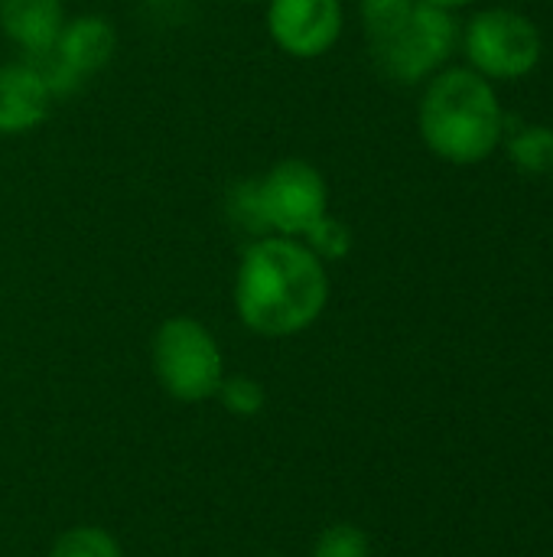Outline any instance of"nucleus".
I'll return each instance as SVG.
<instances>
[{
    "label": "nucleus",
    "mask_w": 553,
    "mask_h": 557,
    "mask_svg": "<svg viewBox=\"0 0 553 557\" xmlns=\"http://www.w3.org/2000/svg\"><path fill=\"white\" fill-rule=\"evenodd\" d=\"M329 304L326 264L287 235L254 238L235 271L238 320L267 339L306 333Z\"/></svg>",
    "instance_id": "1"
},
{
    "label": "nucleus",
    "mask_w": 553,
    "mask_h": 557,
    "mask_svg": "<svg viewBox=\"0 0 553 557\" xmlns=\"http://www.w3.org/2000/svg\"><path fill=\"white\" fill-rule=\"evenodd\" d=\"M417 127L433 157L453 166H476L499 150L505 111L492 82L476 69H440L424 88Z\"/></svg>",
    "instance_id": "2"
},
{
    "label": "nucleus",
    "mask_w": 553,
    "mask_h": 557,
    "mask_svg": "<svg viewBox=\"0 0 553 557\" xmlns=\"http://www.w3.org/2000/svg\"><path fill=\"white\" fill-rule=\"evenodd\" d=\"M150 362L163 392L183 405H199L215 398L225 379V359L218 339L196 317L163 320L150 343Z\"/></svg>",
    "instance_id": "3"
},
{
    "label": "nucleus",
    "mask_w": 553,
    "mask_h": 557,
    "mask_svg": "<svg viewBox=\"0 0 553 557\" xmlns=\"http://www.w3.org/2000/svg\"><path fill=\"white\" fill-rule=\"evenodd\" d=\"M463 49L469 69L489 82H515L538 69L544 36L538 23L512 7H489L466 23Z\"/></svg>",
    "instance_id": "4"
},
{
    "label": "nucleus",
    "mask_w": 553,
    "mask_h": 557,
    "mask_svg": "<svg viewBox=\"0 0 553 557\" xmlns=\"http://www.w3.org/2000/svg\"><path fill=\"white\" fill-rule=\"evenodd\" d=\"M456 42L460 26L453 13L417 0L411 16L394 33L372 42V59L385 78L398 85H417L424 78H433L447 65Z\"/></svg>",
    "instance_id": "5"
},
{
    "label": "nucleus",
    "mask_w": 553,
    "mask_h": 557,
    "mask_svg": "<svg viewBox=\"0 0 553 557\" xmlns=\"http://www.w3.org/2000/svg\"><path fill=\"white\" fill-rule=\"evenodd\" d=\"M257 193L271 235L303 238L329 212V186L303 157L277 160L264 176H257Z\"/></svg>",
    "instance_id": "6"
},
{
    "label": "nucleus",
    "mask_w": 553,
    "mask_h": 557,
    "mask_svg": "<svg viewBox=\"0 0 553 557\" xmlns=\"http://www.w3.org/2000/svg\"><path fill=\"white\" fill-rule=\"evenodd\" d=\"M345 26L342 0H271L267 33L280 52L293 59H319L339 39Z\"/></svg>",
    "instance_id": "7"
},
{
    "label": "nucleus",
    "mask_w": 553,
    "mask_h": 557,
    "mask_svg": "<svg viewBox=\"0 0 553 557\" xmlns=\"http://www.w3.org/2000/svg\"><path fill=\"white\" fill-rule=\"evenodd\" d=\"M114 49H117V36H114L111 20L95 16V13L65 20L55 46L49 49L52 69H42L52 95L55 91H68L78 82L98 75L111 62Z\"/></svg>",
    "instance_id": "8"
},
{
    "label": "nucleus",
    "mask_w": 553,
    "mask_h": 557,
    "mask_svg": "<svg viewBox=\"0 0 553 557\" xmlns=\"http://www.w3.org/2000/svg\"><path fill=\"white\" fill-rule=\"evenodd\" d=\"M52 88L39 65L3 62L0 65V137H16L39 127L49 117Z\"/></svg>",
    "instance_id": "9"
},
{
    "label": "nucleus",
    "mask_w": 553,
    "mask_h": 557,
    "mask_svg": "<svg viewBox=\"0 0 553 557\" xmlns=\"http://www.w3.org/2000/svg\"><path fill=\"white\" fill-rule=\"evenodd\" d=\"M62 26V0H0V33L29 55H49Z\"/></svg>",
    "instance_id": "10"
},
{
    "label": "nucleus",
    "mask_w": 553,
    "mask_h": 557,
    "mask_svg": "<svg viewBox=\"0 0 553 557\" xmlns=\"http://www.w3.org/2000/svg\"><path fill=\"white\" fill-rule=\"evenodd\" d=\"M512 163L528 176H551L553 173V127L528 124L508 137Z\"/></svg>",
    "instance_id": "11"
},
{
    "label": "nucleus",
    "mask_w": 553,
    "mask_h": 557,
    "mask_svg": "<svg viewBox=\"0 0 553 557\" xmlns=\"http://www.w3.org/2000/svg\"><path fill=\"white\" fill-rule=\"evenodd\" d=\"M225 212L231 219L235 228L261 238V235H271L267 232V222H264V209H261V193H257V176H248V180H235L228 186V196H225Z\"/></svg>",
    "instance_id": "12"
},
{
    "label": "nucleus",
    "mask_w": 553,
    "mask_h": 557,
    "mask_svg": "<svg viewBox=\"0 0 553 557\" xmlns=\"http://www.w3.org/2000/svg\"><path fill=\"white\" fill-rule=\"evenodd\" d=\"M49 557H124L117 539L101 525H75L65 529L55 545L49 548Z\"/></svg>",
    "instance_id": "13"
},
{
    "label": "nucleus",
    "mask_w": 553,
    "mask_h": 557,
    "mask_svg": "<svg viewBox=\"0 0 553 557\" xmlns=\"http://www.w3.org/2000/svg\"><path fill=\"white\" fill-rule=\"evenodd\" d=\"M215 398L235 418H257L267 405V392L251 375H225Z\"/></svg>",
    "instance_id": "14"
},
{
    "label": "nucleus",
    "mask_w": 553,
    "mask_h": 557,
    "mask_svg": "<svg viewBox=\"0 0 553 557\" xmlns=\"http://www.w3.org/2000/svg\"><path fill=\"white\" fill-rule=\"evenodd\" d=\"M414 7L417 0H359V16L368 42H378L388 33H394L411 16Z\"/></svg>",
    "instance_id": "15"
},
{
    "label": "nucleus",
    "mask_w": 553,
    "mask_h": 557,
    "mask_svg": "<svg viewBox=\"0 0 553 557\" xmlns=\"http://www.w3.org/2000/svg\"><path fill=\"white\" fill-rule=\"evenodd\" d=\"M323 264L326 261H342L349 251H352V232H349V225L345 222H339V219H332L329 212L300 238Z\"/></svg>",
    "instance_id": "16"
},
{
    "label": "nucleus",
    "mask_w": 553,
    "mask_h": 557,
    "mask_svg": "<svg viewBox=\"0 0 553 557\" xmlns=\"http://www.w3.org/2000/svg\"><path fill=\"white\" fill-rule=\"evenodd\" d=\"M313 557H372V542L365 529L352 522H336L323 529V535L316 539Z\"/></svg>",
    "instance_id": "17"
},
{
    "label": "nucleus",
    "mask_w": 553,
    "mask_h": 557,
    "mask_svg": "<svg viewBox=\"0 0 553 557\" xmlns=\"http://www.w3.org/2000/svg\"><path fill=\"white\" fill-rule=\"evenodd\" d=\"M420 3H430V7H440V10H460V7H469L473 0H420Z\"/></svg>",
    "instance_id": "18"
},
{
    "label": "nucleus",
    "mask_w": 553,
    "mask_h": 557,
    "mask_svg": "<svg viewBox=\"0 0 553 557\" xmlns=\"http://www.w3.org/2000/svg\"><path fill=\"white\" fill-rule=\"evenodd\" d=\"M241 3H257V0H241Z\"/></svg>",
    "instance_id": "19"
}]
</instances>
